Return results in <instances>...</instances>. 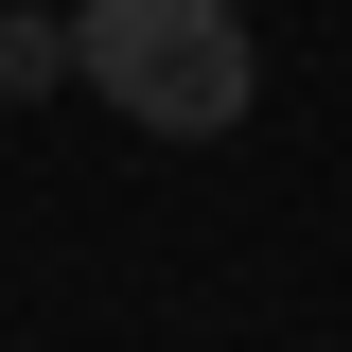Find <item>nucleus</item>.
Returning a JSON list of instances; mask_svg holds the SVG:
<instances>
[{
	"label": "nucleus",
	"mask_w": 352,
	"mask_h": 352,
	"mask_svg": "<svg viewBox=\"0 0 352 352\" xmlns=\"http://www.w3.org/2000/svg\"><path fill=\"white\" fill-rule=\"evenodd\" d=\"M71 71L106 88L124 124H159V141H229L247 88H264V53H247L229 0H88L71 18Z\"/></svg>",
	"instance_id": "1"
},
{
	"label": "nucleus",
	"mask_w": 352,
	"mask_h": 352,
	"mask_svg": "<svg viewBox=\"0 0 352 352\" xmlns=\"http://www.w3.org/2000/svg\"><path fill=\"white\" fill-rule=\"evenodd\" d=\"M71 71V18H0V88H53Z\"/></svg>",
	"instance_id": "2"
}]
</instances>
